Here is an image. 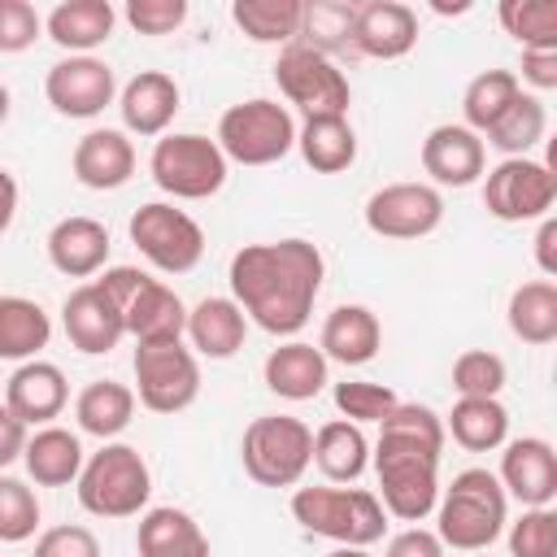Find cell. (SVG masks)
Returning a JSON list of instances; mask_svg holds the SVG:
<instances>
[{
    "mask_svg": "<svg viewBox=\"0 0 557 557\" xmlns=\"http://www.w3.org/2000/svg\"><path fill=\"white\" fill-rule=\"evenodd\" d=\"M226 165L231 161L222 157V148L209 135H196V131L161 135L152 144V157H148L152 183L174 200H209V196H218L222 183H226Z\"/></svg>",
    "mask_w": 557,
    "mask_h": 557,
    "instance_id": "cell-9",
    "label": "cell"
},
{
    "mask_svg": "<svg viewBox=\"0 0 557 557\" xmlns=\"http://www.w3.org/2000/svg\"><path fill=\"white\" fill-rule=\"evenodd\" d=\"M352 22H357V4L313 0V4H305L296 44H305V48H313V52L335 61V52H352Z\"/></svg>",
    "mask_w": 557,
    "mask_h": 557,
    "instance_id": "cell-38",
    "label": "cell"
},
{
    "mask_svg": "<svg viewBox=\"0 0 557 557\" xmlns=\"http://www.w3.org/2000/svg\"><path fill=\"white\" fill-rule=\"evenodd\" d=\"M9 109H13V96H9V87L0 83V126L9 122Z\"/></svg>",
    "mask_w": 557,
    "mask_h": 557,
    "instance_id": "cell-54",
    "label": "cell"
},
{
    "mask_svg": "<svg viewBox=\"0 0 557 557\" xmlns=\"http://www.w3.org/2000/svg\"><path fill=\"white\" fill-rule=\"evenodd\" d=\"M505 387V361L487 348H466L453 361V392L457 396H500Z\"/></svg>",
    "mask_w": 557,
    "mask_h": 557,
    "instance_id": "cell-43",
    "label": "cell"
},
{
    "mask_svg": "<svg viewBox=\"0 0 557 557\" xmlns=\"http://www.w3.org/2000/svg\"><path fill=\"white\" fill-rule=\"evenodd\" d=\"M52 339V318L30 296H0V361H35Z\"/></svg>",
    "mask_w": 557,
    "mask_h": 557,
    "instance_id": "cell-35",
    "label": "cell"
},
{
    "mask_svg": "<svg viewBox=\"0 0 557 557\" xmlns=\"http://www.w3.org/2000/svg\"><path fill=\"white\" fill-rule=\"evenodd\" d=\"M305 17V0H235L231 22L252 39V44H296Z\"/></svg>",
    "mask_w": 557,
    "mask_h": 557,
    "instance_id": "cell-37",
    "label": "cell"
},
{
    "mask_svg": "<svg viewBox=\"0 0 557 557\" xmlns=\"http://www.w3.org/2000/svg\"><path fill=\"white\" fill-rule=\"evenodd\" d=\"M440 453H444V418L431 405L400 400L379 422L370 466L379 474V505H383L387 518L418 527L422 518L435 513Z\"/></svg>",
    "mask_w": 557,
    "mask_h": 557,
    "instance_id": "cell-2",
    "label": "cell"
},
{
    "mask_svg": "<svg viewBox=\"0 0 557 557\" xmlns=\"http://www.w3.org/2000/svg\"><path fill=\"white\" fill-rule=\"evenodd\" d=\"M326 557H374V553L370 548H344V544H335Z\"/></svg>",
    "mask_w": 557,
    "mask_h": 557,
    "instance_id": "cell-53",
    "label": "cell"
},
{
    "mask_svg": "<svg viewBox=\"0 0 557 557\" xmlns=\"http://www.w3.org/2000/svg\"><path fill=\"white\" fill-rule=\"evenodd\" d=\"M126 235L139 248V257L152 270H161V274H187L205 257V231H200V222L191 213L165 205V200L139 205L131 213V222H126Z\"/></svg>",
    "mask_w": 557,
    "mask_h": 557,
    "instance_id": "cell-10",
    "label": "cell"
},
{
    "mask_svg": "<svg viewBox=\"0 0 557 557\" xmlns=\"http://www.w3.org/2000/svg\"><path fill=\"white\" fill-rule=\"evenodd\" d=\"M361 218L379 239H422L444 222V196L431 183H387L370 191Z\"/></svg>",
    "mask_w": 557,
    "mask_h": 557,
    "instance_id": "cell-14",
    "label": "cell"
},
{
    "mask_svg": "<svg viewBox=\"0 0 557 557\" xmlns=\"http://www.w3.org/2000/svg\"><path fill=\"white\" fill-rule=\"evenodd\" d=\"M318 348L326 361H339V366H366L379 357L383 348V326H379V313L366 309V305H335L322 322V335H318Z\"/></svg>",
    "mask_w": 557,
    "mask_h": 557,
    "instance_id": "cell-26",
    "label": "cell"
},
{
    "mask_svg": "<svg viewBox=\"0 0 557 557\" xmlns=\"http://www.w3.org/2000/svg\"><path fill=\"white\" fill-rule=\"evenodd\" d=\"M496 17L522 48H557V0H500Z\"/></svg>",
    "mask_w": 557,
    "mask_h": 557,
    "instance_id": "cell-40",
    "label": "cell"
},
{
    "mask_svg": "<svg viewBox=\"0 0 557 557\" xmlns=\"http://www.w3.org/2000/svg\"><path fill=\"white\" fill-rule=\"evenodd\" d=\"M109 226L100 218H87V213H74V218H61L52 231H48V261L57 274L65 278H91L104 270L109 261Z\"/></svg>",
    "mask_w": 557,
    "mask_h": 557,
    "instance_id": "cell-23",
    "label": "cell"
},
{
    "mask_svg": "<svg viewBox=\"0 0 557 557\" xmlns=\"http://www.w3.org/2000/svg\"><path fill=\"white\" fill-rule=\"evenodd\" d=\"M122 313V326L135 344H174L187 331V305L178 300L174 287L161 278L135 270V265H109L100 278H91Z\"/></svg>",
    "mask_w": 557,
    "mask_h": 557,
    "instance_id": "cell-5",
    "label": "cell"
},
{
    "mask_svg": "<svg viewBox=\"0 0 557 557\" xmlns=\"http://www.w3.org/2000/svg\"><path fill=\"white\" fill-rule=\"evenodd\" d=\"M296 152L313 174H344L357 161V131L344 113L305 117L296 126Z\"/></svg>",
    "mask_w": 557,
    "mask_h": 557,
    "instance_id": "cell-31",
    "label": "cell"
},
{
    "mask_svg": "<svg viewBox=\"0 0 557 557\" xmlns=\"http://www.w3.org/2000/svg\"><path fill=\"white\" fill-rule=\"evenodd\" d=\"M70 170L83 187L91 191H117L131 183L135 174V144L126 131H113V126H96L87 131L78 144H74V157H70Z\"/></svg>",
    "mask_w": 557,
    "mask_h": 557,
    "instance_id": "cell-22",
    "label": "cell"
},
{
    "mask_svg": "<svg viewBox=\"0 0 557 557\" xmlns=\"http://www.w3.org/2000/svg\"><path fill=\"white\" fill-rule=\"evenodd\" d=\"M65 405H70V383H65L61 366H52V361H39V357L22 361L4 379V409L35 431L52 426V418H61Z\"/></svg>",
    "mask_w": 557,
    "mask_h": 557,
    "instance_id": "cell-20",
    "label": "cell"
},
{
    "mask_svg": "<svg viewBox=\"0 0 557 557\" xmlns=\"http://www.w3.org/2000/svg\"><path fill=\"white\" fill-rule=\"evenodd\" d=\"M418 44V13L400 0H370L357 4L352 22V52L370 61H400Z\"/></svg>",
    "mask_w": 557,
    "mask_h": 557,
    "instance_id": "cell-21",
    "label": "cell"
},
{
    "mask_svg": "<svg viewBox=\"0 0 557 557\" xmlns=\"http://www.w3.org/2000/svg\"><path fill=\"white\" fill-rule=\"evenodd\" d=\"M183 104L178 83L165 70H139L122 91H117V113H122V131L139 135V139H161L174 122Z\"/></svg>",
    "mask_w": 557,
    "mask_h": 557,
    "instance_id": "cell-18",
    "label": "cell"
},
{
    "mask_svg": "<svg viewBox=\"0 0 557 557\" xmlns=\"http://www.w3.org/2000/svg\"><path fill=\"white\" fill-rule=\"evenodd\" d=\"M505 322H509L513 339H522V344H531V348L553 344V339H557V283H553V278L518 283V287L509 292Z\"/></svg>",
    "mask_w": 557,
    "mask_h": 557,
    "instance_id": "cell-34",
    "label": "cell"
},
{
    "mask_svg": "<svg viewBox=\"0 0 557 557\" xmlns=\"http://www.w3.org/2000/svg\"><path fill=\"white\" fill-rule=\"evenodd\" d=\"M535 265L544 278L557 274V218H540V235H535Z\"/></svg>",
    "mask_w": 557,
    "mask_h": 557,
    "instance_id": "cell-51",
    "label": "cell"
},
{
    "mask_svg": "<svg viewBox=\"0 0 557 557\" xmlns=\"http://www.w3.org/2000/svg\"><path fill=\"white\" fill-rule=\"evenodd\" d=\"M30 440V426L22 418H13L4 405H0V470H9L13 461H22V448Z\"/></svg>",
    "mask_w": 557,
    "mask_h": 557,
    "instance_id": "cell-50",
    "label": "cell"
},
{
    "mask_svg": "<svg viewBox=\"0 0 557 557\" xmlns=\"http://www.w3.org/2000/svg\"><path fill=\"white\" fill-rule=\"evenodd\" d=\"M213 144L235 165H274L296 148V117L287 104L270 96H252V100L231 104L218 117Z\"/></svg>",
    "mask_w": 557,
    "mask_h": 557,
    "instance_id": "cell-8",
    "label": "cell"
},
{
    "mask_svg": "<svg viewBox=\"0 0 557 557\" xmlns=\"http://www.w3.org/2000/svg\"><path fill=\"white\" fill-rule=\"evenodd\" d=\"M444 435H453L466 453H496L509 440V409L500 396H457L444 418Z\"/></svg>",
    "mask_w": 557,
    "mask_h": 557,
    "instance_id": "cell-33",
    "label": "cell"
},
{
    "mask_svg": "<svg viewBox=\"0 0 557 557\" xmlns=\"http://www.w3.org/2000/svg\"><path fill=\"white\" fill-rule=\"evenodd\" d=\"M44 35V17L35 13L30 0H0V52H26Z\"/></svg>",
    "mask_w": 557,
    "mask_h": 557,
    "instance_id": "cell-45",
    "label": "cell"
},
{
    "mask_svg": "<svg viewBox=\"0 0 557 557\" xmlns=\"http://www.w3.org/2000/svg\"><path fill=\"white\" fill-rule=\"evenodd\" d=\"M191 339V352L196 357H209V361H226L244 348L248 339V318L244 309L231 300V296H205L187 309V331Z\"/></svg>",
    "mask_w": 557,
    "mask_h": 557,
    "instance_id": "cell-25",
    "label": "cell"
},
{
    "mask_svg": "<svg viewBox=\"0 0 557 557\" xmlns=\"http://www.w3.org/2000/svg\"><path fill=\"white\" fill-rule=\"evenodd\" d=\"M44 96L61 117L87 122L117 104V74L100 57H61L44 78Z\"/></svg>",
    "mask_w": 557,
    "mask_h": 557,
    "instance_id": "cell-15",
    "label": "cell"
},
{
    "mask_svg": "<svg viewBox=\"0 0 557 557\" xmlns=\"http://www.w3.org/2000/svg\"><path fill=\"white\" fill-rule=\"evenodd\" d=\"M322 278H326L322 248L300 235L274 239V244H244L226 265L231 300L244 309L252 326L278 339H292L296 331H305L313 300L322 292Z\"/></svg>",
    "mask_w": 557,
    "mask_h": 557,
    "instance_id": "cell-1",
    "label": "cell"
},
{
    "mask_svg": "<svg viewBox=\"0 0 557 557\" xmlns=\"http://www.w3.org/2000/svg\"><path fill=\"white\" fill-rule=\"evenodd\" d=\"M261 379L278 400H313L331 383V361L322 357V348H313L305 339H287V344L270 348Z\"/></svg>",
    "mask_w": 557,
    "mask_h": 557,
    "instance_id": "cell-24",
    "label": "cell"
},
{
    "mask_svg": "<svg viewBox=\"0 0 557 557\" xmlns=\"http://www.w3.org/2000/svg\"><path fill=\"white\" fill-rule=\"evenodd\" d=\"M122 17L139 35H174L187 22V0H131Z\"/></svg>",
    "mask_w": 557,
    "mask_h": 557,
    "instance_id": "cell-46",
    "label": "cell"
},
{
    "mask_svg": "<svg viewBox=\"0 0 557 557\" xmlns=\"http://www.w3.org/2000/svg\"><path fill=\"white\" fill-rule=\"evenodd\" d=\"M544 131H548V109H544V100L531 96V91H518V100H513L479 139L492 144L500 157H527V152L544 139Z\"/></svg>",
    "mask_w": 557,
    "mask_h": 557,
    "instance_id": "cell-36",
    "label": "cell"
},
{
    "mask_svg": "<svg viewBox=\"0 0 557 557\" xmlns=\"http://www.w3.org/2000/svg\"><path fill=\"white\" fill-rule=\"evenodd\" d=\"M35 557H100V540L87 527H78V522L48 527L35 540Z\"/></svg>",
    "mask_w": 557,
    "mask_h": 557,
    "instance_id": "cell-47",
    "label": "cell"
},
{
    "mask_svg": "<svg viewBox=\"0 0 557 557\" xmlns=\"http://www.w3.org/2000/svg\"><path fill=\"white\" fill-rule=\"evenodd\" d=\"M274 83L283 91L287 104H296L305 117H326V113H344L348 117V104H352V87H348V74L305 48V44H287L274 61Z\"/></svg>",
    "mask_w": 557,
    "mask_h": 557,
    "instance_id": "cell-12",
    "label": "cell"
},
{
    "mask_svg": "<svg viewBox=\"0 0 557 557\" xmlns=\"http://www.w3.org/2000/svg\"><path fill=\"white\" fill-rule=\"evenodd\" d=\"M557 200V174L535 157H505L483 178V209L496 222H540Z\"/></svg>",
    "mask_w": 557,
    "mask_h": 557,
    "instance_id": "cell-13",
    "label": "cell"
},
{
    "mask_svg": "<svg viewBox=\"0 0 557 557\" xmlns=\"http://www.w3.org/2000/svg\"><path fill=\"white\" fill-rule=\"evenodd\" d=\"M113 26H117V9L109 0H61L44 17V35L70 57H91V48H100L113 35Z\"/></svg>",
    "mask_w": 557,
    "mask_h": 557,
    "instance_id": "cell-27",
    "label": "cell"
},
{
    "mask_svg": "<svg viewBox=\"0 0 557 557\" xmlns=\"http://www.w3.org/2000/svg\"><path fill=\"white\" fill-rule=\"evenodd\" d=\"M61 331H65V339H70L78 352H87V357L113 352V348L122 344V335H126L117 305H113L96 283H83V287H74V292L65 296V305H61Z\"/></svg>",
    "mask_w": 557,
    "mask_h": 557,
    "instance_id": "cell-19",
    "label": "cell"
},
{
    "mask_svg": "<svg viewBox=\"0 0 557 557\" xmlns=\"http://www.w3.org/2000/svg\"><path fill=\"white\" fill-rule=\"evenodd\" d=\"M470 557H483V553H470Z\"/></svg>",
    "mask_w": 557,
    "mask_h": 557,
    "instance_id": "cell-56",
    "label": "cell"
},
{
    "mask_svg": "<svg viewBox=\"0 0 557 557\" xmlns=\"http://www.w3.org/2000/svg\"><path fill=\"white\" fill-rule=\"evenodd\" d=\"M313 466L322 470L326 483H357L370 470V440L357 422L331 418L313 431Z\"/></svg>",
    "mask_w": 557,
    "mask_h": 557,
    "instance_id": "cell-29",
    "label": "cell"
},
{
    "mask_svg": "<svg viewBox=\"0 0 557 557\" xmlns=\"http://www.w3.org/2000/svg\"><path fill=\"white\" fill-rule=\"evenodd\" d=\"M331 400H335L339 418H348V422H357V426L383 422V418L400 405V396H396L387 383H370V379H344V383H335Z\"/></svg>",
    "mask_w": 557,
    "mask_h": 557,
    "instance_id": "cell-42",
    "label": "cell"
},
{
    "mask_svg": "<svg viewBox=\"0 0 557 557\" xmlns=\"http://www.w3.org/2000/svg\"><path fill=\"white\" fill-rule=\"evenodd\" d=\"M131 370H135L131 392L152 413H183L200 396V361L183 339H174V344H135Z\"/></svg>",
    "mask_w": 557,
    "mask_h": 557,
    "instance_id": "cell-11",
    "label": "cell"
},
{
    "mask_svg": "<svg viewBox=\"0 0 557 557\" xmlns=\"http://www.w3.org/2000/svg\"><path fill=\"white\" fill-rule=\"evenodd\" d=\"M500 487L505 496H513L522 509H544L557 496V453L544 435H522V440H505L500 444Z\"/></svg>",
    "mask_w": 557,
    "mask_h": 557,
    "instance_id": "cell-16",
    "label": "cell"
},
{
    "mask_svg": "<svg viewBox=\"0 0 557 557\" xmlns=\"http://www.w3.org/2000/svg\"><path fill=\"white\" fill-rule=\"evenodd\" d=\"M518 83H527V87H535V91H553L557 87V48H548V52H540V48H522V78ZM531 91V96H535Z\"/></svg>",
    "mask_w": 557,
    "mask_h": 557,
    "instance_id": "cell-49",
    "label": "cell"
},
{
    "mask_svg": "<svg viewBox=\"0 0 557 557\" xmlns=\"http://www.w3.org/2000/svg\"><path fill=\"white\" fill-rule=\"evenodd\" d=\"M83 461H87L83 444L65 426H39L22 448V466H26L35 487H70V483H78Z\"/></svg>",
    "mask_w": 557,
    "mask_h": 557,
    "instance_id": "cell-30",
    "label": "cell"
},
{
    "mask_svg": "<svg viewBox=\"0 0 557 557\" xmlns=\"http://www.w3.org/2000/svg\"><path fill=\"white\" fill-rule=\"evenodd\" d=\"M518 91H522V83H518L513 70H483V74H474L466 83V96H461V117H466L461 126H470L474 135H483L518 100Z\"/></svg>",
    "mask_w": 557,
    "mask_h": 557,
    "instance_id": "cell-39",
    "label": "cell"
},
{
    "mask_svg": "<svg viewBox=\"0 0 557 557\" xmlns=\"http://www.w3.org/2000/svg\"><path fill=\"white\" fill-rule=\"evenodd\" d=\"M509 557H557V513H553V505L522 509L509 522Z\"/></svg>",
    "mask_w": 557,
    "mask_h": 557,
    "instance_id": "cell-44",
    "label": "cell"
},
{
    "mask_svg": "<svg viewBox=\"0 0 557 557\" xmlns=\"http://www.w3.org/2000/svg\"><path fill=\"white\" fill-rule=\"evenodd\" d=\"M239 461L261 487H296L313 466V431L292 413H261L244 426Z\"/></svg>",
    "mask_w": 557,
    "mask_h": 557,
    "instance_id": "cell-7",
    "label": "cell"
},
{
    "mask_svg": "<svg viewBox=\"0 0 557 557\" xmlns=\"http://www.w3.org/2000/svg\"><path fill=\"white\" fill-rule=\"evenodd\" d=\"M509 522V496L500 479L483 466H470L453 474L448 487H440L435 500V535L444 548L457 553H487Z\"/></svg>",
    "mask_w": 557,
    "mask_h": 557,
    "instance_id": "cell-3",
    "label": "cell"
},
{
    "mask_svg": "<svg viewBox=\"0 0 557 557\" xmlns=\"http://www.w3.org/2000/svg\"><path fill=\"white\" fill-rule=\"evenodd\" d=\"M292 518L331 544L344 548H370L387 535V513L374 492L366 487H344V483H318V487H296L292 492Z\"/></svg>",
    "mask_w": 557,
    "mask_h": 557,
    "instance_id": "cell-4",
    "label": "cell"
},
{
    "mask_svg": "<svg viewBox=\"0 0 557 557\" xmlns=\"http://www.w3.org/2000/svg\"><path fill=\"white\" fill-rule=\"evenodd\" d=\"M135 418V392L117 379H91L78 396H74V422L83 435L96 440H117Z\"/></svg>",
    "mask_w": 557,
    "mask_h": 557,
    "instance_id": "cell-32",
    "label": "cell"
},
{
    "mask_svg": "<svg viewBox=\"0 0 557 557\" xmlns=\"http://www.w3.org/2000/svg\"><path fill=\"white\" fill-rule=\"evenodd\" d=\"M422 170L431 174L435 191L440 187H470L487 174V144L461 122L431 126L422 139Z\"/></svg>",
    "mask_w": 557,
    "mask_h": 557,
    "instance_id": "cell-17",
    "label": "cell"
},
{
    "mask_svg": "<svg viewBox=\"0 0 557 557\" xmlns=\"http://www.w3.org/2000/svg\"><path fill=\"white\" fill-rule=\"evenodd\" d=\"M13 218H17V178L0 165V235L13 226Z\"/></svg>",
    "mask_w": 557,
    "mask_h": 557,
    "instance_id": "cell-52",
    "label": "cell"
},
{
    "mask_svg": "<svg viewBox=\"0 0 557 557\" xmlns=\"http://www.w3.org/2000/svg\"><path fill=\"white\" fill-rule=\"evenodd\" d=\"M135 553L139 557H209V535L187 509L157 505L139 513Z\"/></svg>",
    "mask_w": 557,
    "mask_h": 557,
    "instance_id": "cell-28",
    "label": "cell"
},
{
    "mask_svg": "<svg viewBox=\"0 0 557 557\" xmlns=\"http://www.w3.org/2000/svg\"><path fill=\"white\" fill-rule=\"evenodd\" d=\"M78 505L91 513V518H135L148 509V496H152V470L144 461V453L135 444H122V440H109L100 444V453H91L78 470Z\"/></svg>",
    "mask_w": 557,
    "mask_h": 557,
    "instance_id": "cell-6",
    "label": "cell"
},
{
    "mask_svg": "<svg viewBox=\"0 0 557 557\" xmlns=\"http://www.w3.org/2000/svg\"><path fill=\"white\" fill-rule=\"evenodd\" d=\"M0 396H4V379H0Z\"/></svg>",
    "mask_w": 557,
    "mask_h": 557,
    "instance_id": "cell-55",
    "label": "cell"
},
{
    "mask_svg": "<svg viewBox=\"0 0 557 557\" xmlns=\"http://www.w3.org/2000/svg\"><path fill=\"white\" fill-rule=\"evenodd\" d=\"M448 548L440 544V535L435 531H426V527H405V531H396L392 540H387V553L383 557H444Z\"/></svg>",
    "mask_w": 557,
    "mask_h": 557,
    "instance_id": "cell-48",
    "label": "cell"
},
{
    "mask_svg": "<svg viewBox=\"0 0 557 557\" xmlns=\"http://www.w3.org/2000/svg\"><path fill=\"white\" fill-rule=\"evenodd\" d=\"M39 531V496L26 479L0 474V544H26Z\"/></svg>",
    "mask_w": 557,
    "mask_h": 557,
    "instance_id": "cell-41",
    "label": "cell"
}]
</instances>
